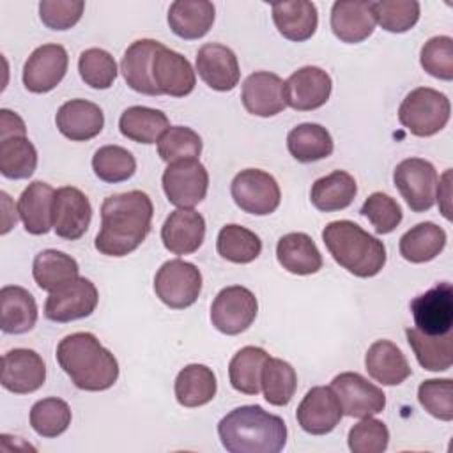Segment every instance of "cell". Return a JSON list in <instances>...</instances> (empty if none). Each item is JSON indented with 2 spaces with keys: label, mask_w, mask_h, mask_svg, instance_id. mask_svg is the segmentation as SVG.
Instances as JSON below:
<instances>
[{
  "label": "cell",
  "mask_w": 453,
  "mask_h": 453,
  "mask_svg": "<svg viewBox=\"0 0 453 453\" xmlns=\"http://www.w3.org/2000/svg\"><path fill=\"white\" fill-rule=\"evenodd\" d=\"M152 216V200L143 191L106 196L101 205V230L94 239L96 250L106 257L133 253L149 235Z\"/></svg>",
  "instance_id": "1"
},
{
  "label": "cell",
  "mask_w": 453,
  "mask_h": 453,
  "mask_svg": "<svg viewBox=\"0 0 453 453\" xmlns=\"http://www.w3.org/2000/svg\"><path fill=\"white\" fill-rule=\"evenodd\" d=\"M57 361L71 382L83 391L110 389L119 379L117 357L87 331L62 338L57 345Z\"/></svg>",
  "instance_id": "2"
},
{
  "label": "cell",
  "mask_w": 453,
  "mask_h": 453,
  "mask_svg": "<svg viewBox=\"0 0 453 453\" xmlns=\"http://www.w3.org/2000/svg\"><path fill=\"white\" fill-rule=\"evenodd\" d=\"M218 435L230 453H278L287 444V425L260 405H241L221 418Z\"/></svg>",
  "instance_id": "3"
},
{
  "label": "cell",
  "mask_w": 453,
  "mask_h": 453,
  "mask_svg": "<svg viewBox=\"0 0 453 453\" xmlns=\"http://www.w3.org/2000/svg\"><path fill=\"white\" fill-rule=\"evenodd\" d=\"M322 241L336 264L357 278H372L386 265V246L375 235L349 219L331 221Z\"/></svg>",
  "instance_id": "4"
},
{
  "label": "cell",
  "mask_w": 453,
  "mask_h": 453,
  "mask_svg": "<svg viewBox=\"0 0 453 453\" xmlns=\"http://www.w3.org/2000/svg\"><path fill=\"white\" fill-rule=\"evenodd\" d=\"M451 115V104L446 94L418 87L411 90L398 108V120L414 136H434L446 127Z\"/></svg>",
  "instance_id": "5"
},
{
  "label": "cell",
  "mask_w": 453,
  "mask_h": 453,
  "mask_svg": "<svg viewBox=\"0 0 453 453\" xmlns=\"http://www.w3.org/2000/svg\"><path fill=\"white\" fill-rule=\"evenodd\" d=\"M202 290L200 269L186 260L165 262L154 276V292L172 310H184L198 299Z\"/></svg>",
  "instance_id": "6"
},
{
  "label": "cell",
  "mask_w": 453,
  "mask_h": 453,
  "mask_svg": "<svg viewBox=\"0 0 453 453\" xmlns=\"http://www.w3.org/2000/svg\"><path fill=\"white\" fill-rule=\"evenodd\" d=\"M393 182L411 211L425 212L434 207L437 193V170L421 157H407L395 166Z\"/></svg>",
  "instance_id": "7"
},
{
  "label": "cell",
  "mask_w": 453,
  "mask_h": 453,
  "mask_svg": "<svg viewBox=\"0 0 453 453\" xmlns=\"http://www.w3.org/2000/svg\"><path fill=\"white\" fill-rule=\"evenodd\" d=\"M230 193L241 211L255 216L274 212L281 200L276 179L258 168L241 170L230 184Z\"/></svg>",
  "instance_id": "8"
},
{
  "label": "cell",
  "mask_w": 453,
  "mask_h": 453,
  "mask_svg": "<svg viewBox=\"0 0 453 453\" xmlns=\"http://www.w3.org/2000/svg\"><path fill=\"white\" fill-rule=\"evenodd\" d=\"M161 184L170 203L179 209H193L207 195L209 173L198 159H180L168 163Z\"/></svg>",
  "instance_id": "9"
},
{
  "label": "cell",
  "mask_w": 453,
  "mask_h": 453,
  "mask_svg": "<svg viewBox=\"0 0 453 453\" xmlns=\"http://www.w3.org/2000/svg\"><path fill=\"white\" fill-rule=\"evenodd\" d=\"M258 311L255 294L242 285H230L218 292L211 306L212 326L228 336L246 331Z\"/></svg>",
  "instance_id": "10"
},
{
  "label": "cell",
  "mask_w": 453,
  "mask_h": 453,
  "mask_svg": "<svg viewBox=\"0 0 453 453\" xmlns=\"http://www.w3.org/2000/svg\"><path fill=\"white\" fill-rule=\"evenodd\" d=\"M99 301L96 285L78 276L67 285L50 292L44 303V317L51 322H71L92 315Z\"/></svg>",
  "instance_id": "11"
},
{
  "label": "cell",
  "mask_w": 453,
  "mask_h": 453,
  "mask_svg": "<svg viewBox=\"0 0 453 453\" xmlns=\"http://www.w3.org/2000/svg\"><path fill=\"white\" fill-rule=\"evenodd\" d=\"M331 388L336 393L342 411L350 418H368L379 414L386 407L384 391L356 372L338 373L331 380Z\"/></svg>",
  "instance_id": "12"
},
{
  "label": "cell",
  "mask_w": 453,
  "mask_h": 453,
  "mask_svg": "<svg viewBox=\"0 0 453 453\" xmlns=\"http://www.w3.org/2000/svg\"><path fill=\"white\" fill-rule=\"evenodd\" d=\"M411 311L416 324L425 334L441 336L451 333L453 327V287L441 281L425 294L411 301Z\"/></svg>",
  "instance_id": "13"
},
{
  "label": "cell",
  "mask_w": 453,
  "mask_h": 453,
  "mask_svg": "<svg viewBox=\"0 0 453 453\" xmlns=\"http://www.w3.org/2000/svg\"><path fill=\"white\" fill-rule=\"evenodd\" d=\"M67 65L69 57L62 44H42L30 53L23 65V85L28 92L46 94L64 80Z\"/></svg>",
  "instance_id": "14"
},
{
  "label": "cell",
  "mask_w": 453,
  "mask_h": 453,
  "mask_svg": "<svg viewBox=\"0 0 453 453\" xmlns=\"http://www.w3.org/2000/svg\"><path fill=\"white\" fill-rule=\"evenodd\" d=\"M331 76L317 65H304L294 71L283 81L285 103L297 111H311L324 106L331 96Z\"/></svg>",
  "instance_id": "15"
},
{
  "label": "cell",
  "mask_w": 453,
  "mask_h": 453,
  "mask_svg": "<svg viewBox=\"0 0 453 453\" xmlns=\"http://www.w3.org/2000/svg\"><path fill=\"white\" fill-rule=\"evenodd\" d=\"M343 416L340 400L331 386L311 388L297 405L299 426L311 435H326L336 428Z\"/></svg>",
  "instance_id": "16"
},
{
  "label": "cell",
  "mask_w": 453,
  "mask_h": 453,
  "mask_svg": "<svg viewBox=\"0 0 453 453\" xmlns=\"http://www.w3.org/2000/svg\"><path fill=\"white\" fill-rule=\"evenodd\" d=\"M92 205L83 191L73 186H62L53 200V230L67 241L80 239L90 225Z\"/></svg>",
  "instance_id": "17"
},
{
  "label": "cell",
  "mask_w": 453,
  "mask_h": 453,
  "mask_svg": "<svg viewBox=\"0 0 453 453\" xmlns=\"http://www.w3.org/2000/svg\"><path fill=\"white\" fill-rule=\"evenodd\" d=\"M46 380V365L32 349H12L2 357V386L14 395L37 391Z\"/></svg>",
  "instance_id": "18"
},
{
  "label": "cell",
  "mask_w": 453,
  "mask_h": 453,
  "mask_svg": "<svg viewBox=\"0 0 453 453\" xmlns=\"http://www.w3.org/2000/svg\"><path fill=\"white\" fill-rule=\"evenodd\" d=\"M152 81L159 94H166L172 97H184L195 90L196 74L189 64V60L166 48L161 46L152 58Z\"/></svg>",
  "instance_id": "19"
},
{
  "label": "cell",
  "mask_w": 453,
  "mask_h": 453,
  "mask_svg": "<svg viewBox=\"0 0 453 453\" xmlns=\"http://www.w3.org/2000/svg\"><path fill=\"white\" fill-rule=\"evenodd\" d=\"M196 71L202 81L218 92L232 90L241 76L235 53L219 42H207L198 50Z\"/></svg>",
  "instance_id": "20"
},
{
  "label": "cell",
  "mask_w": 453,
  "mask_h": 453,
  "mask_svg": "<svg viewBox=\"0 0 453 453\" xmlns=\"http://www.w3.org/2000/svg\"><path fill=\"white\" fill-rule=\"evenodd\" d=\"M242 104L248 113L257 117H274L285 110L283 80L269 71H257L242 83Z\"/></svg>",
  "instance_id": "21"
},
{
  "label": "cell",
  "mask_w": 453,
  "mask_h": 453,
  "mask_svg": "<svg viewBox=\"0 0 453 453\" xmlns=\"http://www.w3.org/2000/svg\"><path fill=\"white\" fill-rule=\"evenodd\" d=\"M205 239V219L195 209L170 212L161 226V241L173 255L195 253Z\"/></svg>",
  "instance_id": "22"
},
{
  "label": "cell",
  "mask_w": 453,
  "mask_h": 453,
  "mask_svg": "<svg viewBox=\"0 0 453 453\" xmlns=\"http://www.w3.org/2000/svg\"><path fill=\"white\" fill-rule=\"evenodd\" d=\"M375 25L368 0H338L331 7V30L342 42L357 44L368 39Z\"/></svg>",
  "instance_id": "23"
},
{
  "label": "cell",
  "mask_w": 453,
  "mask_h": 453,
  "mask_svg": "<svg viewBox=\"0 0 453 453\" xmlns=\"http://www.w3.org/2000/svg\"><path fill=\"white\" fill-rule=\"evenodd\" d=\"M55 124L71 142H87L97 136L104 126L103 110L87 99H71L64 103L57 115Z\"/></svg>",
  "instance_id": "24"
},
{
  "label": "cell",
  "mask_w": 453,
  "mask_h": 453,
  "mask_svg": "<svg viewBox=\"0 0 453 453\" xmlns=\"http://www.w3.org/2000/svg\"><path fill=\"white\" fill-rule=\"evenodd\" d=\"M55 189L42 180L30 182L18 200L23 226L32 235H44L53 228Z\"/></svg>",
  "instance_id": "25"
},
{
  "label": "cell",
  "mask_w": 453,
  "mask_h": 453,
  "mask_svg": "<svg viewBox=\"0 0 453 453\" xmlns=\"http://www.w3.org/2000/svg\"><path fill=\"white\" fill-rule=\"evenodd\" d=\"M163 44L156 39H138L124 51L120 71L129 88L145 96H161L152 81V58Z\"/></svg>",
  "instance_id": "26"
},
{
  "label": "cell",
  "mask_w": 453,
  "mask_h": 453,
  "mask_svg": "<svg viewBox=\"0 0 453 453\" xmlns=\"http://www.w3.org/2000/svg\"><path fill=\"white\" fill-rule=\"evenodd\" d=\"M365 366L368 375L382 386H398L412 373L403 352L389 340H377L368 347Z\"/></svg>",
  "instance_id": "27"
},
{
  "label": "cell",
  "mask_w": 453,
  "mask_h": 453,
  "mask_svg": "<svg viewBox=\"0 0 453 453\" xmlns=\"http://www.w3.org/2000/svg\"><path fill=\"white\" fill-rule=\"evenodd\" d=\"M273 21L285 39L294 42L308 41L319 25L317 5L308 0L274 2Z\"/></svg>",
  "instance_id": "28"
},
{
  "label": "cell",
  "mask_w": 453,
  "mask_h": 453,
  "mask_svg": "<svg viewBox=\"0 0 453 453\" xmlns=\"http://www.w3.org/2000/svg\"><path fill=\"white\" fill-rule=\"evenodd\" d=\"M214 4L207 0H175L168 9V25L186 41L203 37L214 23Z\"/></svg>",
  "instance_id": "29"
},
{
  "label": "cell",
  "mask_w": 453,
  "mask_h": 453,
  "mask_svg": "<svg viewBox=\"0 0 453 453\" xmlns=\"http://www.w3.org/2000/svg\"><path fill=\"white\" fill-rule=\"evenodd\" d=\"M276 258L285 271L299 276L315 274L322 269V255L313 239L304 232H290L280 237Z\"/></svg>",
  "instance_id": "30"
},
{
  "label": "cell",
  "mask_w": 453,
  "mask_h": 453,
  "mask_svg": "<svg viewBox=\"0 0 453 453\" xmlns=\"http://www.w3.org/2000/svg\"><path fill=\"white\" fill-rule=\"evenodd\" d=\"M0 327L5 334H25L37 322L34 296L18 285H5L0 290Z\"/></svg>",
  "instance_id": "31"
},
{
  "label": "cell",
  "mask_w": 453,
  "mask_h": 453,
  "mask_svg": "<svg viewBox=\"0 0 453 453\" xmlns=\"http://www.w3.org/2000/svg\"><path fill=\"white\" fill-rule=\"evenodd\" d=\"M356 193L357 184L354 177L345 170H334L311 184L310 200L315 209L322 212H334L347 209L354 202Z\"/></svg>",
  "instance_id": "32"
},
{
  "label": "cell",
  "mask_w": 453,
  "mask_h": 453,
  "mask_svg": "<svg viewBox=\"0 0 453 453\" xmlns=\"http://www.w3.org/2000/svg\"><path fill=\"white\" fill-rule=\"evenodd\" d=\"M214 372L198 363L186 365L175 377V398L182 407H202L216 396Z\"/></svg>",
  "instance_id": "33"
},
{
  "label": "cell",
  "mask_w": 453,
  "mask_h": 453,
  "mask_svg": "<svg viewBox=\"0 0 453 453\" xmlns=\"http://www.w3.org/2000/svg\"><path fill=\"white\" fill-rule=\"evenodd\" d=\"M78 273V262L71 255L58 250H42L35 255L32 264L34 281L41 290L46 292H53L76 280Z\"/></svg>",
  "instance_id": "34"
},
{
  "label": "cell",
  "mask_w": 453,
  "mask_h": 453,
  "mask_svg": "<svg viewBox=\"0 0 453 453\" xmlns=\"http://www.w3.org/2000/svg\"><path fill=\"white\" fill-rule=\"evenodd\" d=\"M168 127V117L161 110L149 106H129L119 119L122 136L136 143H156Z\"/></svg>",
  "instance_id": "35"
},
{
  "label": "cell",
  "mask_w": 453,
  "mask_h": 453,
  "mask_svg": "<svg viewBox=\"0 0 453 453\" xmlns=\"http://www.w3.org/2000/svg\"><path fill=\"white\" fill-rule=\"evenodd\" d=\"M287 149L299 163H313L333 154L334 143L331 133L313 122H304L290 129L287 134Z\"/></svg>",
  "instance_id": "36"
},
{
  "label": "cell",
  "mask_w": 453,
  "mask_h": 453,
  "mask_svg": "<svg viewBox=\"0 0 453 453\" xmlns=\"http://www.w3.org/2000/svg\"><path fill=\"white\" fill-rule=\"evenodd\" d=\"M446 246V232L442 226L425 221L418 223L400 237V255L412 264L434 260Z\"/></svg>",
  "instance_id": "37"
},
{
  "label": "cell",
  "mask_w": 453,
  "mask_h": 453,
  "mask_svg": "<svg viewBox=\"0 0 453 453\" xmlns=\"http://www.w3.org/2000/svg\"><path fill=\"white\" fill-rule=\"evenodd\" d=\"M407 342L418 359V363L428 372L449 370L453 363V334L432 336L425 334L416 327L405 329Z\"/></svg>",
  "instance_id": "38"
},
{
  "label": "cell",
  "mask_w": 453,
  "mask_h": 453,
  "mask_svg": "<svg viewBox=\"0 0 453 453\" xmlns=\"http://www.w3.org/2000/svg\"><path fill=\"white\" fill-rule=\"evenodd\" d=\"M297 388V373L294 366L280 357H267L260 373V389L264 398L276 407L287 405Z\"/></svg>",
  "instance_id": "39"
},
{
  "label": "cell",
  "mask_w": 453,
  "mask_h": 453,
  "mask_svg": "<svg viewBox=\"0 0 453 453\" xmlns=\"http://www.w3.org/2000/svg\"><path fill=\"white\" fill-rule=\"evenodd\" d=\"M269 354L262 347H242L235 352L228 365L230 384L235 391L244 395H257L260 391V373Z\"/></svg>",
  "instance_id": "40"
},
{
  "label": "cell",
  "mask_w": 453,
  "mask_h": 453,
  "mask_svg": "<svg viewBox=\"0 0 453 453\" xmlns=\"http://www.w3.org/2000/svg\"><path fill=\"white\" fill-rule=\"evenodd\" d=\"M216 250L221 258L232 264H250L262 251L260 237L241 225H225L216 239Z\"/></svg>",
  "instance_id": "41"
},
{
  "label": "cell",
  "mask_w": 453,
  "mask_h": 453,
  "mask_svg": "<svg viewBox=\"0 0 453 453\" xmlns=\"http://www.w3.org/2000/svg\"><path fill=\"white\" fill-rule=\"evenodd\" d=\"M37 168V150L27 136L0 140V173L5 179H28Z\"/></svg>",
  "instance_id": "42"
},
{
  "label": "cell",
  "mask_w": 453,
  "mask_h": 453,
  "mask_svg": "<svg viewBox=\"0 0 453 453\" xmlns=\"http://www.w3.org/2000/svg\"><path fill=\"white\" fill-rule=\"evenodd\" d=\"M71 425V409L67 402L57 396L37 400L30 409V426L44 439L62 435Z\"/></svg>",
  "instance_id": "43"
},
{
  "label": "cell",
  "mask_w": 453,
  "mask_h": 453,
  "mask_svg": "<svg viewBox=\"0 0 453 453\" xmlns=\"http://www.w3.org/2000/svg\"><path fill=\"white\" fill-rule=\"evenodd\" d=\"M92 170L103 182H122L134 175L136 159L120 145L99 147L92 156Z\"/></svg>",
  "instance_id": "44"
},
{
  "label": "cell",
  "mask_w": 453,
  "mask_h": 453,
  "mask_svg": "<svg viewBox=\"0 0 453 453\" xmlns=\"http://www.w3.org/2000/svg\"><path fill=\"white\" fill-rule=\"evenodd\" d=\"M375 23L391 34L411 30L419 19V2L416 0H379L372 2Z\"/></svg>",
  "instance_id": "45"
},
{
  "label": "cell",
  "mask_w": 453,
  "mask_h": 453,
  "mask_svg": "<svg viewBox=\"0 0 453 453\" xmlns=\"http://www.w3.org/2000/svg\"><path fill=\"white\" fill-rule=\"evenodd\" d=\"M200 152V134L186 126H170L157 142V154L166 163L180 159H198Z\"/></svg>",
  "instance_id": "46"
},
{
  "label": "cell",
  "mask_w": 453,
  "mask_h": 453,
  "mask_svg": "<svg viewBox=\"0 0 453 453\" xmlns=\"http://www.w3.org/2000/svg\"><path fill=\"white\" fill-rule=\"evenodd\" d=\"M78 71L81 80L97 90L110 88L117 78V62L103 48H88L80 53Z\"/></svg>",
  "instance_id": "47"
},
{
  "label": "cell",
  "mask_w": 453,
  "mask_h": 453,
  "mask_svg": "<svg viewBox=\"0 0 453 453\" xmlns=\"http://www.w3.org/2000/svg\"><path fill=\"white\" fill-rule=\"evenodd\" d=\"M421 407L441 421L453 419V382L451 379H426L418 388Z\"/></svg>",
  "instance_id": "48"
},
{
  "label": "cell",
  "mask_w": 453,
  "mask_h": 453,
  "mask_svg": "<svg viewBox=\"0 0 453 453\" xmlns=\"http://www.w3.org/2000/svg\"><path fill=\"white\" fill-rule=\"evenodd\" d=\"M421 67L434 78L453 80V39L449 35H435L428 39L419 53Z\"/></svg>",
  "instance_id": "49"
},
{
  "label": "cell",
  "mask_w": 453,
  "mask_h": 453,
  "mask_svg": "<svg viewBox=\"0 0 453 453\" xmlns=\"http://www.w3.org/2000/svg\"><path fill=\"white\" fill-rule=\"evenodd\" d=\"M361 216H365L377 234H391L402 221V209L395 198L386 193H372L361 205Z\"/></svg>",
  "instance_id": "50"
},
{
  "label": "cell",
  "mask_w": 453,
  "mask_h": 453,
  "mask_svg": "<svg viewBox=\"0 0 453 453\" xmlns=\"http://www.w3.org/2000/svg\"><path fill=\"white\" fill-rule=\"evenodd\" d=\"M347 441L352 453H382L389 444V430L380 419L368 416L349 430Z\"/></svg>",
  "instance_id": "51"
},
{
  "label": "cell",
  "mask_w": 453,
  "mask_h": 453,
  "mask_svg": "<svg viewBox=\"0 0 453 453\" xmlns=\"http://www.w3.org/2000/svg\"><path fill=\"white\" fill-rule=\"evenodd\" d=\"M83 9V0H41L39 18L51 30H69L81 19Z\"/></svg>",
  "instance_id": "52"
},
{
  "label": "cell",
  "mask_w": 453,
  "mask_h": 453,
  "mask_svg": "<svg viewBox=\"0 0 453 453\" xmlns=\"http://www.w3.org/2000/svg\"><path fill=\"white\" fill-rule=\"evenodd\" d=\"M25 134H27V127L23 119L7 108H2L0 110V140L11 138V136H25Z\"/></svg>",
  "instance_id": "53"
},
{
  "label": "cell",
  "mask_w": 453,
  "mask_h": 453,
  "mask_svg": "<svg viewBox=\"0 0 453 453\" xmlns=\"http://www.w3.org/2000/svg\"><path fill=\"white\" fill-rule=\"evenodd\" d=\"M449 177H451V172H449V170H446V172H444V175H442V179L439 180L441 189L437 188V193H435V198H439V205H441L442 214H444V218H446V219H449V218H451V214H449V198H451Z\"/></svg>",
  "instance_id": "54"
},
{
  "label": "cell",
  "mask_w": 453,
  "mask_h": 453,
  "mask_svg": "<svg viewBox=\"0 0 453 453\" xmlns=\"http://www.w3.org/2000/svg\"><path fill=\"white\" fill-rule=\"evenodd\" d=\"M0 198H2V207H4V225H2V234H7L14 225H16V221H18V216H19V212H18V207L16 209H12V211H9L7 207H9V195L5 193V191H2L0 193Z\"/></svg>",
  "instance_id": "55"
}]
</instances>
